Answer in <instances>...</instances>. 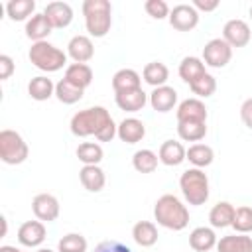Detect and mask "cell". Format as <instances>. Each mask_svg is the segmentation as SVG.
I'll list each match as a JSON object with an SVG mask.
<instances>
[{"label":"cell","mask_w":252,"mask_h":252,"mask_svg":"<svg viewBox=\"0 0 252 252\" xmlns=\"http://www.w3.org/2000/svg\"><path fill=\"white\" fill-rule=\"evenodd\" d=\"M217 234L211 226H197L191 230L189 234V246L195 252H209L213 248H217Z\"/></svg>","instance_id":"cell-19"},{"label":"cell","mask_w":252,"mask_h":252,"mask_svg":"<svg viewBox=\"0 0 252 252\" xmlns=\"http://www.w3.org/2000/svg\"><path fill=\"white\" fill-rule=\"evenodd\" d=\"M51 24L47 22V18L43 16V12H39V14H33L28 22H26V35L33 41V43H37V41H45V37L51 33Z\"/></svg>","instance_id":"cell-26"},{"label":"cell","mask_w":252,"mask_h":252,"mask_svg":"<svg viewBox=\"0 0 252 252\" xmlns=\"http://www.w3.org/2000/svg\"><path fill=\"white\" fill-rule=\"evenodd\" d=\"M148 100H150V96L142 89H134V91H126V93H114L116 106L120 110H126V112H138V110H142Z\"/></svg>","instance_id":"cell-15"},{"label":"cell","mask_w":252,"mask_h":252,"mask_svg":"<svg viewBox=\"0 0 252 252\" xmlns=\"http://www.w3.org/2000/svg\"><path fill=\"white\" fill-rule=\"evenodd\" d=\"M67 55L75 63H87L94 55V45L89 35H73L67 43Z\"/></svg>","instance_id":"cell-14"},{"label":"cell","mask_w":252,"mask_h":252,"mask_svg":"<svg viewBox=\"0 0 252 252\" xmlns=\"http://www.w3.org/2000/svg\"><path fill=\"white\" fill-rule=\"evenodd\" d=\"M150 104L156 112H169L177 104V91L173 87H158L150 93Z\"/></svg>","instance_id":"cell-16"},{"label":"cell","mask_w":252,"mask_h":252,"mask_svg":"<svg viewBox=\"0 0 252 252\" xmlns=\"http://www.w3.org/2000/svg\"><path fill=\"white\" fill-rule=\"evenodd\" d=\"M45 224L41 220H26L18 228V242L28 248H37L45 240Z\"/></svg>","instance_id":"cell-12"},{"label":"cell","mask_w":252,"mask_h":252,"mask_svg":"<svg viewBox=\"0 0 252 252\" xmlns=\"http://www.w3.org/2000/svg\"><path fill=\"white\" fill-rule=\"evenodd\" d=\"M158 154L144 148V150H138L134 156H132V165L138 173H154L158 169Z\"/></svg>","instance_id":"cell-32"},{"label":"cell","mask_w":252,"mask_h":252,"mask_svg":"<svg viewBox=\"0 0 252 252\" xmlns=\"http://www.w3.org/2000/svg\"><path fill=\"white\" fill-rule=\"evenodd\" d=\"M35 252H53V250H49V248H37Z\"/></svg>","instance_id":"cell-45"},{"label":"cell","mask_w":252,"mask_h":252,"mask_svg":"<svg viewBox=\"0 0 252 252\" xmlns=\"http://www.w3.org/2000/svg\"><path fill=\"white\" fill-rule=\"evenodd\" d=\"M85 28L93 37H104L112 26V6L108 0H85L83 2Z\"/></svg>","instance_id":"cell-3"},{"label":"cell","mask_w":252,"mask_h":252,"mask_svg":"<svg viewBox=\"0 0 252 252\" xmlns=\"http://www.w3.org/2000/svg\"><path fill=\"white\" fill-rule=\"evenodd\" d=\"M250 37H252V32L244 20H238V18L228 20L222 28V39L230 47H244V45H248Z\"/></svg>","instance_id":"cell-10"},{"label":"cell","mask_w":252,"mask_h":252,"mask_svg":"<svg viewBox=\"0 0 252 252\" xmlns=\"http://www.w3.org/2000/svg\"><path fill=\"white\" fill-rule=\"evenodd\" d=\"M69 128L71 134L77 138L94 136L98 142H110L118 132V126L114 124L110 112L104 106H89L75 112Z\"/></svg>","instance_id":"cell-1"},{"label":"cell","mask_w":252,"mask_h":252,"mask_svg":"<svg viewBox=\"0 0 252 252\" xmlns=\"http://www.w3.org/2000/svg\"><path fill=\"white\" fill-rule=\"evenodd\" d=\"M217 252H252V236L248 234H226L217 242Z\"/></svg>","instance_id":"cell-23"},{"label":"cell","mask_w":252,"mask_h":252,"mask_svg":"<svg viewBox=\"0 0 252 252\" xmlns=\"http://www.w3.org/2000/svg\"><path fill=\"white\" fill-rule=\"evenodd\" d=\"M232 59V47L222 37H213L203 47V61L213 69H222Z\"/></svg>","instance_id":"cell-7"},{"label":"cell","mask_w":252,"mask_h":252,"mask_svg":"<svg viewBox=\"0 0 252 252\" xmlns=\"http://www.w3.org/2000/svg\"><path fill=\"white\" fill-rule=\"evenodd\" d=\"M250 18H252V6H250Z\"/></svg>","instance_id":"cell-46"},{"label":"cell","mask_w":252,"mask_h":252,"mask_svg":"<svg viewBox=\"0 0 252 252\" xmlns=\"http://www.w3.org/2000/svg\"><path fill=\"white\" fill-rule=\"evenodd\" d=\"M6 14L12 22H28L35 14V2L33 0H10L6 4Z\"/></svg>","instance_id":"cell-30"},{"label":"cell","mask_w":252,"mask_h":252,"mask_svg":"<svg viewBox=\"0 0 252 252\" xmlns=\"http://www.w3.org/2000/svg\"><path fill=\"white\" fill-rule=\"evenodd\" d=\"M144 10L148 16H152L154 20H163V18H169V6L163 2V0H146L144 4Z\"/></svg>","instance_id":"cell-39"},{"label":"cell","mask_w":252,"mask_h":252,"mask_svg":"<svg viewBox=\"0 0 252 252\" xmlns=\"http://www.w3.org/2000/svg\"><path fill=\"white\" fill-rule=\"evenodd\" d=\"M28 94L33 98V100H47L55 94V83L43 75H37L33 77L30 83H28Z\"/></svg>","instance_id":"cell-29"},{"label":"cell","mask_w":252,"mask_h":252,"mask_svg":"<svg viewBox=\"0 0 252 252\" xmlns=\"http://www.w3.org/2000/svg\"><path fill=\"white\" fill-rule=\"evenodd\" d=\"M169 26L177 32H191L199 24V12L193 8V4H177L169 12Z\"/></svg>","instance_id":"cell-8"},{"label":"cell","mask_w":252,"mask_h":252,"mask_svg":"<svg viewBox=\"0 0 252 252\" xmlns=\"http://www.w3.org/2000/svg\"><path fill=\"white\" fill-rule=\"evenodd\" d=\"M154 219L167 230H183L189 224V211L175 195L165 193L154 205Z\"/></svg>","instance_id":"cell-2"},{"label":"cell","mask_w":252,"mask_h":252,"mask_svg":"<svg viewBox=\"0 0 252 252\" xmlns=\"http://www.w3.org/2000/svg\"><path fill=\"white\" fill-rule=\"evenodd\" d=\"M232 228L238 234H248L252 232V207H236L234 211V220H232Z\"/></svg>","instance_id":"cell-38"},{"label":"cell","mask_w":252,"mask_h":252,"mask_svg":"<svg viewBox=\"0 0 252 252\" xmlns=\"http://www.w3.org/2000/svg\"><path fill=\"white\" fill-rule=\"evenodd\" d=\"M57 252H87V238L79 232H69L59 238Z\"/></svg>","instance_id":"cell-36"},{"label":"cell","mask_w":252,"mask_h":252,"mask_svg":"<svg viewBox=\"0 0 252 252\" xmlns=\"http://www.w3.org/2000/svg\"><path fill=\"white\" fill-rule=\"evenodd\" d=\"M30 148L20 132L4 128L0 132V159L6 165H20L28 159Z\"/></svg>","instance_id":"cell-6"},{"label":"cell","mask_w":252,"mask_h":252,"mask_svg":"<svg viewBox=\"0 0 252 252\" xmlns=\"http://www.w3.org/2000/svg\"><path fill=\"white\" fill-rule=\"evenodd\" d=\"M158 158L163 165H169V167H175L179 163L185 161L187 158V150L183 148L181 142H175V140H165L161 146H159V152H158Z\"/></svg>","instance_id":"cell-18"},{"label":"cell","mask_w":252,"mask_h":252,"mask_svg":"<svg viewBox=\"0 0 252 252\" xmlns=\"http://www.w3.org/2000/svg\"><path fill=\"white\" fill-rule=\"evenodd\" d=\"M142 79H144L150 87H154V89L163 87L165 81L169 79V69H167L165 63H161V61H150V63L144 67V71H142Z\"/></svg>","instance_id":"cell-28"},{"label":"cell","mask_w":252,"mask_h":252,"mask_svg":"<svg viewBox=\"0 0 252 252\" xmlns=\"http://www.w3.org/2000/svg\"><path fill=\"white\" fill-rule=\"evenodd\" d=\"M219 0H193V8L197 12H215L219 8Z\"/></svg>","instance_id":"cell-43"},{"label":"cell","mask_w":252,"mask_h":252,"mask_svg":"<svg viewBox=\"0 0 252 252\" xmlns=\"http://www.w3.org/2000/svg\"><path fill=\"white\" fill-rule=\"evenodd\" d=\"M189 89H191L193 94H197V98H207V96L215 94V91H217V79L211 73H205L195 83H191Z\"/></svg>","instance_id":"cell-37"},{"label":"cell","mask_w":252,"mask_h":252,"mask_svg":"<svg viewBox=\"0 0 252 252\" xmlns=\"http://www.w3.org/2000/svg\"><path fill=\"white\" fill-rule=\"evenodd\" d=\"M179 77L181 81H185L187 85L195 83L199 77H203L207 73L205 69V61L201 57H195V55H189V57H183L181 63H179Z\"/></svg>","instance_id":"cell-22"},{"label":"cell","mask_w":252,"mask_h":252,"mask_svg":"<svg viewBox=\"0 0 252 252\" xmlns=\"http://www.w3.org/2000/svg\"><path fill=\"white\" fill-rule=\"evenodd\" d=\"M112 89L114 93H126L134 89H142V77L134 69H118L112 75Z\"/></svg>","instance_id":"cell-24"},{"label":"cell","mask_w":252,"mask_h":252,"mask_svg":"<svg viewBox=\"0 0 252 252\" xmlns=\"http://www.w3.org/2000/svg\"><path fill=\"white\" fill-rule=\"evenodd\" d=\"M83 93H85L83 89L75 87L67 79H61L59 83H55V96L63 104H75V102H79L83 98Z\"/></svg>","instance_id":"cell-34"},{"label":"cell","mask_w":252,"mask_h":252,"mask_svg":"<svg viewBox=\"0 0 252 252\" xmlns=\"http://www.w3.org/2000/svg\"><path fill=\"white\" fill-rule=\"evenodd\" d=\"M175 116H177V122H207V106L201 98H185L177 104V110H175Z\"/></svg>","instance_id":"cell-11"},{"label":"cell","mask_w":252,"mask_h":252,"mask_svg":"<svg viewBox=\"0 0 252 252\" xmlns=\"http://www.w3.org/2000/svg\"><path fill=\"white\" fill-rule=\"evenodd\" d=\"M116 136L124 142V144H138L144 140L146 136V126L142 120L130 116V118H124L120 124H118V132Z\"/></svg>","instance_id":"cell-17"},{"label":"cell","mask_w":252,"mask_h":252,"mask_svg":"<svg viewBox=\"0 0 252 252\" xmlns=\"http://www.w3.org/2000/svg\"><path fill=\"white\" fill-rule=\"evenodd\" d=\"M43 16L47 18L53 30H61L73 22V8L67 2H49L43 8Z\"/></svg>","instance_id":"cell-13"},{"label":"cell","mask_w":252,"mask_h":252,"mask_svg":"<svg viewBox=\"0 0 252 252\" xmlns=\"http://www.w3.org/2000/svg\"><path fill=\"white\" fill-rule=\"evenodd\" d=\"M240 120L244 122L246 128L252 130V98H246L240 104Z\"/></svg>","instance_id":"cell-42"},{"label":"cell","mask_w":252,"mask_h":252,"mask_svg":"<svg viewBox=\"0 0 252 252\" xmlns=\"http://www.w3.org/2000/svg\"><path fill=\"white\" fill-rule=\"evenodd\" d=\"M0 252H24V250H20V248H16V246L4 244V246H0Z\"/></svg>","instance_id":"cell-44"},{"label":"cell","mask_w":252,"mask_h":252,"mask_svg":"<svg viewBox=\"0 0 252 252\" xmlns=\"http://www.w3.org/2000/svg\"><path fill=\"white\" fill-rule=\"evenodd\" d=\"M132 238L138 246L150 248L158 242V226L152 220H138L132 226Z\"/></svg>","instance_id":"cell-25"},{"label":"cell","mask_w":252,"mask_h":252,"mask_svg":"<svg viewBox=\"0 0 252 252\" xmlns=\"http://www.w3.org/2000/svg\"><path fill=\"white\" fill-rule=\"evenodd\" d=\"M94 252H132V250L118 240H102L94 246Z\"/></svg>","instance_id":"cell-40"},{"label":"cell","mask_w":252,"mask_h":252,"mask_svg":"<svg viewBox=\"0 0 252 252\" xmlns=\"http://www.w3.org/2000/svg\"><path fill=\"white\" fill-rule=\"evenodd\" d=\"M32 211L37 220L51 222L59 217V201L51 193H39L32 199Z\"/></svg>","instance_id":"cell-9"},{"label":"cell","mask_w":252,"mask_h":252,"mask_svg":"<svg viewBox=\"0 0 252 252\" xmlns=\"http://www.w3.org/2000/svg\"><path fill=\"white\" fill-rule=\"evenodd\" d=\"M102 146L96 142H83L77 148V158L79 161H83V165H98L102 161Z\"/></svg>","instance_id":"cell-33"},{"label":"cell","mask_w":252,"mask_h":252,"mask_svg":"<svg viewBox=\"0 0 252 252\" xmlns=\"http://www.w3.org/2000/svg\"><path fill=\"white\" fill-rule=\"evenodd\" d=\"M185 159H189V163H193V167L203 169V167H207V165L213 163L215 152L207 144H193V146L187 148V158Z\"/></svg>","instance_id":"cell-31"},{"label":"cell","mask_w":252,"mask_h":252,"mask_svg":"<svg viewBox=\"0 0 252 252\" xmlns=\"http://www.w3.org/2000/svg\"><path fill=\"white\" fill-rule=\"evenodd\" d=\"M14 69H16L14 59L10 55L2 53L0 55V81H8L12 77V73H14Z\"/></svg>","instance_id":"cell-41"},{"label":"cell","mask_w":252,"mask_h":252,"mask_svg":"<svg viewBox=\"0 0 252 252\" xmlns=\"http://www.w3.org/2000/svg\"><path fill=\"white\" fill-rule=\"evenodd\" d=\"M63 79H67L69 83H73L75 87L85 91L93 83V69L87 63H71V65H67Z\"/></svg>","instance_id":"cell-27"},{"label":"cell","mask_w":252,"mask_h":252,"mask_svg":"<svg viewBox=\"0 0 252 252\" xmlns=\"http://www.w3.org/2000/svg\"><path fill=\"white\" fill-rule=\"evenodd\" d=\"M177 134L183 142H199L207 136V122H177Z\"/></svg>","instance_id":"cell-35"},{"label":"cell","mask_w":252,"mask_h":252,"mask_svg":"<svg viewBox=\"0 0 252 252\" xmlns=\"http://www.w3.org/2000/svg\"><path fill=\"white\" fill-rule=\"evenodd\" d=\"M234 211L236 207L228 201H219L217 205H213V209L209 211V222L213 228H226L232 226L234 220Z\"/></svg>","instance_id":"cell-20"},{"label":"cell","mask_w":252,"mask_h":252,"mask_svg":"<svg viewBox=\"0 0 252 252\" xmlns=\"http://www.w3.org/2000/svg\"><path fill=\"white\" fill-rule=\"evenodd\" d=\"M79 179H81V185L91 193L102 191L106 183V175L100 169V165H83L79 171Z\"/></svg>","instance_id":"cell-21"},{"label":"cell","mask_w":252,"mask_h":252,"mask_svg":"<svg viewBox=\"0 0 252 252\" xmlns=\"http://www.w3.org/2000/svg\"><path fill=\"white\" fill-rule=\"evenodd\" d=\"M28 57L33 63V67H37L39 71H45V73H55V71L63 69L67 63V53L63 49L55 47L53 43H49L47 39L32 43Z\"/></svg>","instance_id":"cell-5"},{"label":"cell","mask_w":252,"mask_h":252,"mask_svg":"<svg viewBox=\"0 0 252 252\" xmlns=\"http://www.w3.org/2000/svg\"><path fill=\"white\" fill-rule=\"evenodd\" d=\"M179 189L185 197V201L193 207L205 205L209 201V177L199 167H189L179 177Z\"/></svg>","instance_id":"cell-4"}]
</instances>
